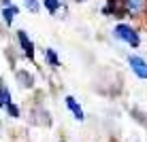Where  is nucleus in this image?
<instances>
[{"label":"nucleus","mask_w":147,"mask_h":142,"mask_svg":"<svg viewBox=\"0 0 147 142\" xmlns=\"http://www.w3.org/2000/svg\"><path fill=\"white\" fill-rule=\"evenodd\" d=\"M17 13H19V9L15 7V4L4 7V9H2V19H4V23H7V26H11V23H13V17H15Z\"/></svg>","instance_id":"nucleus-8"},{"label":"nucleus","mask_w":147,"mask_h":142,"mask_svg":"<svg viewBox=\"0 0 147 142\" xmlns=\"http://www.w3.org/2000/svg\"><path fill=\"white\" fill-rule=\"evenodd\" d=\"M4 110H7V113H9V117H13V119H17V117L22 115V110H19V106H17V104H13V102L9 104L7 108H4Z\"/></svg>","instance_id":"nucleus-12"},{"label":"nucleus","mask_w":147,"mask_h":142,"mask_svg":"<svg viewBox=\"0 0 147 142\" xmlns=\"http://www.w3.org/2000/svg\"><path fill=\"white\" fill-rule=\"evenodd\" d=\"M75 2H85V0H75Z\"/></svg>","instance_id":"nucleus-14"},{"label":"nucleus","mask_w":147,"mask_h":142,"mask_svg":"<svg viewBox=\"0 0 147 142\" xmlns=\"http://www.w3.org/2000/svg\"><path fill=\"white\" fill-rule=\"evenodd\" d=\"M17 43H19V47H22L24 55H26L28 59H34V43L30 40V36L24 30H17Z\"/></svg>","instance_id":"nucleus-4"},{"label":"nucleus","mask_w":147,"mask_h":142,"mask_svg":"<svg viewBox=\"0 0 147 142\" xmlns=\"http://www.w3.org/2000/svg\"><path fill=\"white\" fill-rule=\"evenodd\" d=\"M43 7L47 9V13L55 15L60 9H62V2H60V0H43Z\"/></svg>","instance_id":"nucleus-10"},{"label":"nucleus","mask_w":147,"mask_h":142,"mask_svg":"<svg viewBox=\"0 0 147 142\" xmlns=\"http://www.w3.org/2000/svg\"><path fill=\"white\" fill-rule=\"evenodd\" d=\"M128 66L134 72L136 79L147 81V59L145 57H141V55H128Z\"/></svg>","instance_id":"nucleus-3"},{"label":"nucleus","mask_w":147,"mask_h":142,"mask_svg":"<svg viewBox=\"0 0 147 142\" xmlns=\"http://www.w3.org/2000/svg\"><path fill=\"white\" fill-rule=\"evenodd\" d=\"M24 4H26V9H28L30 13H38V9H40L38 0H24Z\"/></svg>","instance_id":"nucleus-11"},{"label":"nucleus","mask_w":147,"mask_h":142,"mask_svg":"<svg viewBox=\"0 0 147 142\" xmlns=\"http://www.w3.org/2000/svg\"><path fill=\"white\" fill-rule=\"evenodd\" d=\"M64 102H66V108L73 113V117H75L77 121H83V119H85V113H83V108H81V104L73 98V95H66V100H64Z\"/></svg>","instance_id":"nucleus-5"},{"label":"nucleus","mask_w":147,"mask_h":142,"mask_svg":"<svg viewBox=\"0 0 147 142\" xmlns=\"http://www.w3.org/2000/svg\"><path fill=\"white\" fill-rule=\"evenodd\" d=\"M113 34H115V38H117V40H121V43H126V45H130L132 49L141 47V34L136 32L130 23H117V26L113 28Z\"/></svg>","instance_id":"nucleus-1"},{"label":"nucleus","mask_w":147,"mask_h":142,"mask_svg":"<svg viewBox=\"0 0 147 142\" xmlns=\"http://www.w3.org/2000/svg\"><path fill=\"white\" fill-rule=\"evenodd\" d=\"M45 59H47V64L53 66V68H58V66L62 64V62H60V57H58V53H55L53 49H45Z\"/></svg>","instance_id":"nucleus-9"},{"label":"nucleus","mask_w":147,"mask_h":142,"mask_svg":"<svg viewBox=\"0 0 147 142\" xmlns=\"http://www.w3.org/2000/svg\"><path fill=\"white\" fill-rule=\"evenodd\" d=\"M13 100H11V89L4 85V81L0 79V108H7L9 104H11Z\"/></svg>","instance_id":"nucleus-7"},{"label":"nucleus","mask_w":147,"mask_h":142,"mask_svg":"<svg viewBox=\"0 0 147 142\" xmlns=\"http://www.w3.org/2000/svg\"><path fill=\"white\" fill-rule=\"evenodd\" d=\"M15 79H17V83L22 85L24 89H32L34 87V77L28 72V70H17V72H15Z\"/></svg>","instance_id":"nucleus-6"},{"label":"nucleus","mask_w":147,"mask_h":142,"mask_svg":"<svg viewBox=\"0 0 147 142\" xmlns=\"http://www.w3.org/2000/svg\"><path fill=\"white\" fill-rule=\"evenodd\" d=\"M121 13L130 15V17H139L147 11V0H121Z\"/></svg>","instance_id":"nucleus-2"},{"label":"nucleus","mask_w":147,"mask_h":142,"mask_svg":"<svg viewBox=\"0 0 147 142\" xmlns=\"http://www.w3.org/2000/svg\"><path fill=\"white\" fill-rule=\"evenodd\" d=\"M2 4H4V7H11L13 2H11V0H2Z\"/></svg>","instance_id":"nucleus-13"}]
</instances>
